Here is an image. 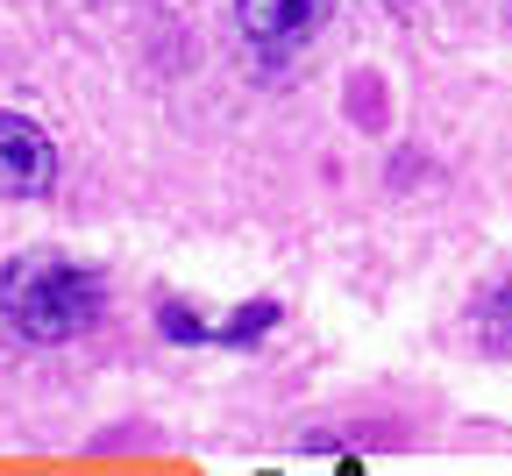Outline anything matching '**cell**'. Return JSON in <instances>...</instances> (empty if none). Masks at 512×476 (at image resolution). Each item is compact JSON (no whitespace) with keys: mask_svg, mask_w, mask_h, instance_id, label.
<instances>
[{"mask_svg":"<svg viewBox=\"0 0 512 476\" xmlns=\"http://www.w3.org/2000/svg\"><path fill=\"white\" fill-rule=\"evenodd\" d=\"M328 15H335V0H235V29L264 64L306 50L320 29H328Z\"/></svg>","mask_w":512,"mask_h":476,"instance_id":"obj_2","label":"cell"},{"mask_svg":"<svg viewBox=\"0 0 512 476\" xmlns=\"http://www.w3.org/2000/svg\"><path fill=\"white\" fill-rule=\"evenodd\" d=\"M57 185V143L29 114H0V199H43Z\"/></svg>","mask_w":512,"mask_h":476,"instance_id":"obj_3","label":"cell"},{"mask_svg":"<svg viewBox=\"0 0 512 476\" xmlns=\"http://www.w3.org/2000/svg\"><path fill=\"white\" fill-rule=\"evenodd\" d=\"M477 342L491 356H512V285H498L484 306H477Z\"/></svg>","mask_w":512,"mask_h":476,"instance_id":"obj_4","label":"cell"},{"mask_svg":"<svg viewBox=\"0 0 512 476\" xmlns=\"http://www.w3.org/2000/svg\"><path fill=\"white\" fill-rule=\"evenodd\" d=\"M107 313V285L100 270L72 263V256H15L0 270V320H8L22 342L36 349H57V342H79V334Z\"/></svg>","mask_w":512,"mask_h":476,"instance_id":"obj_1","label":"cell"}]
</instances>
